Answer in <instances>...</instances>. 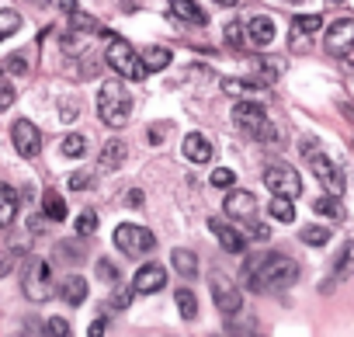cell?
<instances>
[{"label": "cell", "instance_id": "1", "mask_svg": "<svg viewBox=\"0 0 354 337\" xmlns=\"http://www.w3.org/2000/svg\"><path fill=\"white\" fill-rule=\"evenodd\" d=\"M243 278L250 289H288L299 282V264L285 254H257L243 264Z\"/></svg>", "mask_w": 354, "mask_h": 337}, {"label": "cell", "instance_id": "2", "mask_svg": "<svg viewBox=\"0 0 354 337\" xmlns=\"http://www.w3.org/2000/svg\"><path fill=\"white\" fill-rule=\"evenodd\" d=\"M233 122H236L247 136H254L257 143H264V146H274V143L281 139V129L268 118V108H264L261 101H254V98L236 101V108H233Z\"/></svg>", "mask_w": 354, "mask_h": 337}, {"label": "cell", "instance_id": "3", "mask_svg": "<svg viewBox=\"0 0 354 337\" xmlns=\"http://www.w3.org/2000/svg\"><path fill=\"white\" fill-rule=\"evenodd\" d=\"M302 156L309 160V171L316 174V181L326 188V195H344V188H347V178H344V171L326 156V153H319V146H316V139H302Z\"/></svg>", "mask_w": 354, "mask_h": 337}, {"label": "cell", "instance_id": "4", "mask_svg": "<svg viewBox=\"0 0 354 337\" xmlns=\"http://www.w3.org/2000/svg\"><path fill=\"white\" fill-rule=\"evenodd\" d=\"M97 115L108 122V125H125L129 122V115H132V94H129V87L125 84H118V80H108L101 91H97Z\"/></svg>", "mask_w": 354, "mask_h": 337}, {"label": "cell", "instance_id": "5", "mask_svg": "<svg viewBox=\"0 0 354 337\" xmlns=\"http://www.w3.org/2000/svg\"><path fill=\"white\" fill-rule=\"evenodd\" d=\"M104 60H108V66L118 73V77H125V80H146V66H142V56L125 42V39H111L108 42V53H104Z\"/></svg>", "mask_w": 354, "mask_h": 337}, {"label": "cell", "instance_id": "6", "mask_svg": "<svg viewBox=\"0 0 354 337\" xmlns=\"http://www.w3.org/2000/svg\"><path fill=\"white\" fill-rule=\"evenodd\" d=\"M25 295L32 299V302H46V299H53L56 292H59V285H56V278H53V268H49V261H42V257H32L28 261V268H25Z\"/></svg>", "mask_w": 354, "mask_h": 337}, {"label": "cell", "instance_id": "7", "mask_svg": "<svg viewBox=\"0 0 354 337\" xmlns=\"http://www.w3.org/2000/svg\"><path fill=\"white\" fill-rule=\"evenodd\" d=\"M264 185L274 192V199H299L302 195L299 171H295L292 163H281V160H274V163L264 167Z\"/></svg>", "mask_w": 354, "mask_h": 337}, {"label": "cell", "instance_id": "8", "mask_svg": "<svg viewBox=\"0 0 354 337\" xmlns=\"http://www.w3.org/2000/svg\"><path fill=\"white\" fill-rule=\"evenodd\" d=\"M115 247H118L125 257H142V254H149V251L156 247V237H153L146 226H139V223H122V226L115 230Z\"/></svg>", "mask_w": 354, "mask_h": 337}, {"label": "cell", "instance_id": "9", "mask_svg": "<svg viewBox=\"0 0 354 337\" xmlns=\"http://www.w3.org/2000/svg\"><path fill=\"white\" fill-rule=\"evenodd\" d=\"M212 299H216V306H219V313L226 316V320H233L240 309H243V295H240V289L230 282V278H223L219 271L212 275Z\"/></svg>", "mask_w": 354, "mask_h": 337}, {"label": "cell", "instance_id": "10", "mask_svg": "<svg viewBox=\"0 0 354 337\" xmlns=\"http://www.w3.org/2000/svg\"><path fill=\"white\" fill-rule=\"evenodd\" d=\"M323 49L330 56H347L354 49V18H337L323 35Z\"/></svg>", "mask_w": 354, "mask_h": 337}, {"label": "cell", "instance_id": "11", "mask_svg": "<svg viewBox=\"0 0 354 337\" xmlns=\"http://www.w3.org/2000/svg\"><path fill=\"white\" fill-rule=\"evenodd\" d=\"M11 143H15V149H18L25 160H32V156L42 153V132H39L28 118H18V122L11 125Z\"/></svg>", "mask_w": 354, "mask_h": 337}, {"label": "cell", "instance_id": "12", "mask_svg": "<svg viewBox=\"0 0 354 337\" xmlns=\"http://www.w3.org/2000/svg\"><path fill=\"white\" fill-rule=\"evenodd\" d=\"M323 28V18L319 15H299L295 21H292V39H288V46H292V53H306L309 46H313V35Z\"/></svg>", "mask_w": 354, "mask_h": 337}, {"label": "cell", "instance_id": "13", "mask_svg": "<svg viewBox=\"0 0 354 337\" xmlns=\"http://www.w3.org/2000/svg\"><path fill=\"white\" fill-rule=\"evenodd\" d=\"M223 206H226V216L230 219H254L257 216V199H254V192H243V188H230L226 192V199H223Z\"/></svg>", "mask_w": 354, "mask_h": 337}, {"label": "cell", "instance_id": "14", "mask_svg": "<svg viewBox=\"0 0 354 337\" xmlns=\"http://www.w3.org/2000/svg\"><path fill=\"white\" fill-rule=\"evenodd\" d=\"M163 285H167L163 264H142V268L136 271V278H132V289H136L139 295H153V292H160Z\"/></svg>", "mask_w": 354, "mask_h": 337}, {"label": "cell", "instance_id": "15", "mask_svg": "<svg viewBox=\"0 0 354 337\" xmlns=\"http://www.w3.org/2000/svg\"><path fill=\"white\" fill-rule=\"evenodd\" d=\"M274 35H278V28H274V21H271L268 15H254V18L247 21V42H250V46L264 49V46L274 42Z\"/></svg>", "mask_w": 354, "mask_h": 337}, {"label": "cell", "instance_id": "16", "mask_svg": "<svg viewBox=\"0 0 354 337\" xmlns=\"http://www.w3.org/2000/svg\"><path fill=\"white\" fill-rule=\"evenodd\" d=\"M185 156L192 163H209L212 160V139L205 132H188L185 136Z\"/></svg>", "mask_w": 354, "mask_h": 337}, {"label": "cell", "instance_id": "17", "mask_svg": "<svg viewBox=\"0 0 354 337\" xmlns=\"http://www.w3.org/2000/svg\"><path fill=\"white\" fill-rule=\"evenodd\" d=\"M209 226H212V233H216V240L223 244L226 254H243V237L233 226H226V219H209Z\"/></svg>", "mask_w": 354, "mask_h": 337}, {"label": "cell", "instance_id": "18", "mask_svg": "<svg viewBox=\"0 0 354 337\" xmlns=\"http://www.w3.org/2000/svg\"><path fill=\"white\" fill-rule=\"evenodd\" d=\"M87 292H91V285H87V278H84V275H70V278H63V282H59V295H63L70 306L87 302Z\"/></svg>", "mask_w": 354, "mask_h": 337}, {"label": "cell", "instance_id": "19", "mask_svg": "<svg viewBox=\"0 0 354 337\" xmlns=\"http://www.w3.org/2000/svg\"><path fill=\"white\" fill-rule=\"evenodd\" d=\"M125 156H129L125 143H122V139H111V143H104V149H101V160H97V167H101V171H118V167L125 163Z\"/></svg>", "mask_w": 354, "mask_h": 337}, {"label": "cell", "instance_id": "20", "mask_svg": "<svg viewBox=\"0 0 354 337\" xmlns=\"http://www.w3.org/2000/svg\"><path fill=\"white\" fill-rule=\"evenodd\" d=\"M15 216H18V192H15L11 185L0 181V230L11 226Z\"/></svg>", "mask_w": 354, "mask_h": 337}, {"label": "cell", "instance_id": "21", "mask_svg": "<svg viewBox=\"0 0 354 337\" xmlns=\"http://www.w3.org/2000/svg\"><path fill=\"white\" fill-rule=\"evenodd\" d=\"M170 4V15H177L181 21H192V25H205V11L195 4V0H167Z\"/></svg>", "mask_w": 354, "mask_h": 337}, {"label": "cell", "instance_id": "22", "mask_svg": "<svg viewBox=\"0 0 354 337\" xmlns=\"http://www.w3.org/2000/svg\"><path fill=\"white\" fill-rule=\"evenodd\" d=\"M170 264H174L177 275H185V278H195L198 275V254H192L188 247H177L170 254Z\"/></svg>", "mask_w": 354, "mask_h": 337}, {"label": "cell", "instance_id": "23", "mask_svg": "<svg viewBox=\"0 0 354 337\" xmlns=\"http://www.w3.org/2000/svg\"><path fill=\"white\" fill-rule=\"evenodd\" d=\"M170 49H163V46H149V49H142V66H146V73H156V70H167L170 66Z\"/></svg>", "mask_w": 354, "mask_h": 337}, {"label": "cell", "instance_id": "24", "mask_svg": "<svg viewBox=\"0 0 354 337\" xmlns=\"http://www.w3.org/2000/svg\"><path fill=\"white\" fill-rule=\"evenodd\" d=\"M351 275H354V240L344 244V251L337 254V261H333V282H347Z\"/></svg>", "mask_w": 354, "mask_h": 337}, {"label": "cell", "instance_id": "25", "mask_svg": "<svg viewBox=\"0 0 354 337\" xmlns=\"http://www.w3.org/2000/svg\"><path fill=\"white\" fill-rule=\"evenodd\" d=\"M42 212H46V219H53V223H63L66 219V199H59V192H46L42 195Z\"/></svg>", "mask_w": 354, "mask_h": 337}, {"label": "cell", "instance_id": "26", "mask_svg": "<svg viewBox=\"0 0 354 337\" xmlns=\"http://www.w3.org/2000/svg\"><path fill=\"white\" fill-rule=\"evenodd\" d=\"M70 25H73L80 35H104L101 21H97V18H91V15H84V11H70Z\"/></svg>", "mask_w": 354, "mask_h": 337}, {"label": "cell", "instance_id": "27", "mask_svg": "<svg viewBox=\"0 0 354 337\" xmlns=\"http://www.w3.org/2000/svg\"><path fill=\"white\" fill-rule=\"evenodd\" d=\"M313 209L319 212V216H326V219H344V206H340V199L337 195H319L316 202H313Z\"/></svg>", "mask_w": 354, "mask_h": 337}, {"label": "cell", "instance_id": "28", "mask_svg": "<svg viewBox=\"0 0 354 337\" xmlns=\"http://www.w3.org/2000/svg\"><path fill=\"white\" fill-rule=\"evenodd\" d=\"M174 302H177V309H181L185 320H195V316H198V299H195L192 289H177V292H174Z\"/></svg>", "mask_w": 354, "mask_h": 337}, {"label": "cell", "instance_id": "29", "mask_svg": "<svg viewBox=\"0 0 354 337\" xmlns=\"http://www.w3.org/2000/svg\"><path fill=\"white\" fill-rule=\"evenodd\" d=\"M59 153H63V156H70V160H80V156L87 153V139H84V136H77V132H70V136H63V139H59Z\"/></svg>", "mask_w": 354, "mask_h": 337}, {"label": "cell", "instance_id": "30", "mask_svg": "<svg viewBox=\"0 0 354 337\" xmlns=\"http://www.w3.org/2000/svg\"><path fill=\"white\" fill-rule=\"evenodd\" d=\"M254 70L264 77V84H274V80L281 77V63H278L274 56H257V60H254Z\"/></svg>", "mask_w": 354, "mask_h": 337}, {"label": "cell", "instance_id": "31", "mask_svg": "<svg viewBox=\"0 0 354 337\" xmlns=\"http://www.w3.org/2000/svg\"><path fill=\"white\" fill-rule=\"evenodd\" d=\"M56 257H59L63 264H80V261H84V247H80L77 240H63V244L56 247Z\"/></svg>", "mask_w": 354, "mask_h": 337}, {"label": "cell", "instance_id": "32", "mask_svg": "<svg viewBox=\"0 0 354 337\" xmlns=\"http://www.w3.org/2000/svg\"><path fill=\"white\" fill-rule=\"evenodd\" d=\"M18 28H21V15H18V11H11V8H8V11H0V42L11 39Z\"/></svg>", "mask_w": 354, "mask_h": 337}, {"label": "cell", "instance_id": "33", "mask_svg": "<svg viewBox=\"0 0 354 337\" xmlns=\"http://www.w3.org/2000/svg\"><path fill=\"white\" fill-rule=\"evenodd\" d=\"M271 216L278 219V223H292L295 219V206H292V199H271Z\"/></svg>", "mask_w": 354, "mask_h": 337}, {"label": "cell", "instance_id": "34", "mask_svg": "<svg viewBox=\"0 0 354 337\" xmlns=\"http://www.w3.org/2000/svg\"><path fill=\"white\" fill-rule=\"evenodd\" d=\"M302 244H309V247L330 244V226H306V230H302Z\"/></svg>", "mask_w": 354, "mask_h": 337}, {"label": "cell", "instance_id": "35", "mask_svg": "<svg viewBox=\"0 0 354 337\" xmlns=\"http://www.w3.org/2000/svg\"><path fill=\"white\" fill-rule=\"evenodd\" d=\"M94 271H97V278H101V282H108V285H118V278H122L118 264H115V261H108V257H101V261L94 264Z\"/></svg>", "mask_w": 354, "mask_h": 337}, {"label": "cell", "instance_id": "36", "mask_svg": "<svg viewBox=\"0 0 354 337\" xmlns=\"http://www.w3.org/2000/svg\"><path fill=\"white\" fill-rule=\"evenodd\" d=\"M0 73H15V77H21V73H28V60H25L21 53H11L8 60H0Z\"/></svg>", "mask_w": 354, "mask_h": 337}, {"label": "cell", "instance_id": "37", "mask_svg": "<svg viewBox=\"0 0 354 337\" xmlns=\"http://www.w3.org/2000/svg\"><path fill=\"white\" fill-rule=\"evenodd\" d=\"M94 230H97V212H94V209H84V212L77 216V233H80V237H91Z\"/></svg>", "mask_w": 354, "mask_h": 337}, {"label": "cell", "instance_id": "38", "mask_svg": "<svg viewBox=\"0 0 354 337\" xmlns=\"http://www.w3.org/2000/svg\"><path fill=\"white\" fill-rule=\"evenodd\" d=\"M223 91H226V94H254L257 84H250V80H236V77H226V80H223Z\"/></svg>", "mask_w": 354, "mask_h": 337}, {"label": "cell", "instance_id": "39", "mask_svg": "<svg viewBox=\"0 0 354 337\" xmlns=\"http://www.w3.org/2000/svg\"><path fill=\"white\" fill-rule=\"evenodd\" d=\"M46 334H49V337H70L73 330H70V320H63V316H49V320H46Z\"/></svg>", "mask_w": 354, "mask_h": 337}, {"label": "cell", "instance_id": "40", "mask_svg": "<svg viewBox=\"0 0 354 337\" xmlns=\"http://www.w3.org/2000/svg\"><path fill=\"white\" fill-rule=\"evenodd\" d=\"M212 185L230 192V188L236 185V171H230V167H219V171H212Z\"/></svg>", "mask_w": 354, "mask_h": 337}, {"label": "cell", "instance_id": "41", "mask_svg": "<svg viewBox=\"0 0 354 337\" xmlns=\"http://www.w3.org/2000/svg\"><path fill=\"white\" fill-rule=\"evenodd\" d=\"M243 32H247V25H240V21H233V25H226V42L240 49V46H243V39H247Z\"/></svg>", "mask_w": 354, "mask_h": 337}, {"label": "cell", "instance_id": "42", "mask_svg": "<svg viewBox=\"0 0 354 337\" xmlns=\"http://www.w3.org/2000/svg\"><path fill=\"white\" fill-rule=\"evenodd\" d=\"M70 188H73V192L94 188V174H91V171H77V174H70Z\"/></svg>", "mask_w": 354, "mask_h": 337}, {"label": "cell", "instance_id": "43", "mask_svg": "<svg viewBox=\"0 0 354 337\" xmlns=\"http://www.w3.org/2000/svg\"><path fill=\"white\" fill-rule=\"evenodd\" d=\"M243 230H247V237H254V240H268V237H271V226H264L261 219H247Z\"/></svg>", "mask_w": 354, "mask_h": 337}, {"label": "cell", "instance_id": "44", "mask_svg": "<svg viewBox=\"0 0 354 337\" xmlns=\"http://www.w3.org/2000/svg\"><path fill=\"white\" fill-rule=\"evenodd\" d=\"M15 98H18L15 84H8V80H0V111H8V108L15 104Z\"/></svg>", "mask_w": 354, "mask_h": 337}, {"label": "cell", "instance_id": "45", "mask_svg": "<svg viewBox=\"0 0 354 337\" xmlns=\"http://www.w3.org/2000/svg\"><path fill=\"white\" fill-rule=\"evenodd\" d=\"M132 292H136V289H122L118 295H111V302H108V306H115V309H125V306L132 302Z\"/></svg>", "mask_w": 354, "mask_h": 337}, {"label": "cell", "instance_id": "46", "mask_svg": "<svg viewBox=\"0 0 354 337\" xmlns=\"http://www.w3.org/2000/svg\"><path fill=\"white\" fill-rule=\"evenodd\" d=\"M11 268H15V254H0V278L11 275Z\"/></svg>", "mask_w": 354, "mask_h": 337}, {"label": "cell", "instance_id": "47", "mask_svg": "<svg viewBox=\"0 0 354 337\" xmlns=\"http://www.w3.org/2000/svg\"><path fill=\"white\" fill-rule=\"evenodd\" d=\"M104 327H108V323H104V316H97V320L91 323V330H87V337H104Z\"/></svg>", "mask_w": 354, "mask_h": 337}, {"label": "cell", "instance_id": "48", "mask_svg": "<svg viewBox=\"0 0 354 337\" xmlns=\"http://www.w3.org/2000/svg\"><path fill=\"white\" fill-rule=\"evenodd\" d=\"M46 4H53L59 11H77V0H46Z\"/></svg>", "mask_w": 354, "mask_h": 337}, {"label": "cell", "instance_id": "49", "mask_svg": "<svg viewBox=\"0 0 354 337\" xmlns=\"http://www.w3.org/2000/svg\"><path fill=\"white\" fill-rule=\"evenodd\" d=\"M125 202H129V206H132V209H136V206H142V192H136V188H132V192H129V199H125Z\"/></svg>", "mask_w": 354, "mask_h": 337}, {"label": "cell", "instance_id": "50", "mask_svg": "<svg viewBox=\"0 0 354 337\" xmlns=\"http://www.w3.org/2000/svg\"><path fill=\"white\" fill-rule=\"evenodd\" d=\"M216 4H219V8H236L240 0H216Z\"/></svg>", "mask_w": 354, "mask_h": 337}, {"label": "cell", "instance_id": "51", "mask_svg": "<svg viewBox=\"0 0 354 337\" xmlns=\"http://www.w3.org/2000/svg\"><path fill=\"white\" fill-rule=\"evenodd\" d=\"M288 4H302V0H288Z\"/></svg>", "mask_w": 354, "mask_h": 337}, {"label": "cell", "instance_id": "52", "mask_svg": "<svg viewBox=\"0 0 354 337\" xmlns=\"http://www.w3.org/2000/svg\"><path fill=\"white\" fill-rule=\"evenodd\" d=\"M330 4H340V0H330Z\"/></svg>", "mask_w": 354, "mask_h": 337}]
</instances>
